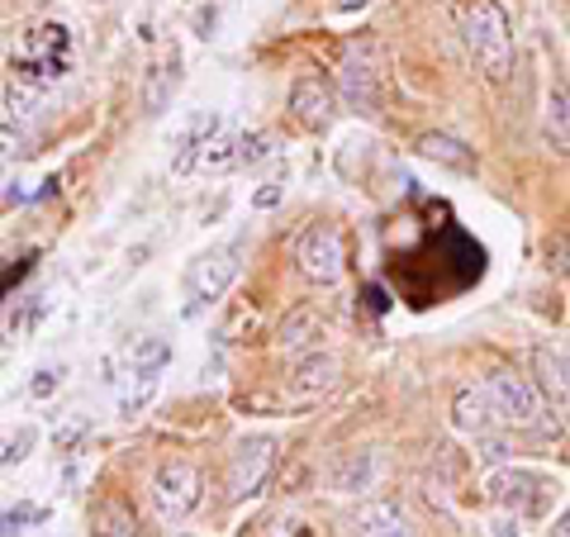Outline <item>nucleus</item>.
<instances>
[{"label":"nucleus","instance_id":"nucleus-7","mask_svg":"<svg viewBox=\"0 0 570 537\" xmlns=\"http://www.w3.org/2000/svg\"><path fill=\"white\" fill-rule=\"evenodd\" d=\"M272 461H276V438H243L234 447V457H228V499L234 505H243V499H253L262 486H266V476H272Z\"/></svg>","mask_w":570,"mask_h":537},{"label":"nucleus","instance_id":"nucleus-6","mask_svg":"<svg viewBox=\"0 0 570 537\" xmlns=\"http://www.w3.org/2000/svg\"><path fill=\"white\" fill-rule=\"evenodd\" d=\"M485 390H490L504 428H538L542 423V400L547 396L538 390V381H528V375H519V371H494L485 381Z\"/></svg>","mask_w":570,"mask_h":537},{"label":"nucleus","instance_id":"nucleus-15","mask_svg":"<svg viewBox=\"0 0 570 537\" xmlns=\"http://www.w3.org/2000/svg\"><path fill=\"white\" fill-rule=\"evenodd\" d=\"M419 153L428 157V163H442V167H452V172H475V153L461 138H452V134H423L419 138Z\"/></svg>","mask_w":570,"mask_h":537},{"label":"nucleus","instance_id":"nucleus-33","mask_svg":"<svg viewBox=\"0 0 570 537\" xmlns=\"http://www.w3.org/2000/svg\"><path fill=\"white\" fill-rule=\"evenodd\" d=\"M52 375H58V371H39V381H33V396H48V390H52Z\"/></svg>","mask_w":570,"mask_h":537},{"label":"nucleus","instance_id":"nucleus-9","mask_svg":"<svg viewBox=\"0 0 570 537\" xmlns=\"http://www.w3.org/2000/svg\"><path fill=\"white\" fill-rule=\"evenodd\" d=\"M452 423L461 428V433H475V438H490L494 428H504V419H499V409H494V400H490L485 385L456 390V400H452Z\"/></svg>","mask_w":570,"mask_h":537},{"label":"nucleus","instance_id":"nucleus-11","mask_svg":"<svg viewBox=\"0 0 570 537\" xmlns=\"http://www.w3.org/2000/svg\"><path fill=\"white\" fill-rule=\"evenodd\" d=\"M343 96L356 115H381V77H376V67L366 58H356V52L343 62Z\"/></svg>","mask_w":570,"mask_h":537},{"label":"nucleus","instance_id":"nucleus-31","mask_svg":"<svg viewBox=\"0 0 570 537\" xmlns=\"http://www.w3.org/2000/svg\"><path fill=\"white\" fill-rule=\"evenodd\" d=\"M366 6H371V0H333L337 14H356V10H366Z\"/></svg>","mask_w":570,"mask_h":537},{"label":"nucleus","instance_id":"nucleus-13","mask_svg":"<svg viewBox=\"0 0 570 537\" xmlns=\"http://www.w3.org/2000/svg\"><path fill=\"white\" fill-rule=\"evenodd\" d=\"M532 371H538V390L551 404H570V352L566 348H538L532 352Z\"/></svg>","mask_w":570,"mask_h":537},{"label":"nucleus","instance_id":"nucleus-22","mask_svg":"<svg viewBox=\"0 0 570 537\" xmlns=\"http://www.w3.org/2000/svg\"><path fill=\"white\" fill-rule=\"evenodd\" d=\"M6 110H10V119H33V115H39L43 110V91H39V86H29V81H20V77H14V86H10V91H6Z\"/></svg>","mask_w":570,"mask_h":537},{"label":"nucleus","instance_id":"nucleus-12","mask_svg":"<svg viewBox=\"0 0 570 537\" xmlns=\"http://www.w3.org/2000/svg\"><path fill=\"white\" fill-rule=\"evenodd\" d=\"M176 81H181V52H167L163 62H153L148 67V77H142V115L148 119H157L171 105V96H176Z\"/></svg>","mask_w":570,"mask_h":537},{"label":"nucleus","instance_id":"nucleus-4","mask_svg":"<svg viewBox=\"0 0 570 537\" xmlns=\"http://www.w3.org/2000/svg\"><path fill=\"white\" fill-rule=\"evenodd\" d=\"M71 67V29L67 25H39L24 39V48L14 52V77L39 86V91H48L52 81H62Z\"/></svg>","mask_w":570,"mask_h":537},{"label":"nucleus","instance_id":"nucleus-20","mask_svg":"<svg viewBox=\"0 0 570 537\" xmlns=\"http://www.w3.org/2000/svg\"><path fill=\"white\" fill-rule=\"evenodd\" d=\"M547 138L561 143V148H570V86L566 81L547 100Z\"/></svg>","mask_w":570,"mask_h":537},{"label":"nucleus","instance_id":"nucleus-28","mask_svg":"<svg viewBox=\"0 0 570 537\" xmlns=\"http://www.w3.org/2000/svg\"><path fill=\"white\" fill-rule=\"evenodd\" d=\"M43 518H48V509H39V505H20V509L0 514V533H24V528H33V524H43Z\"/></svg>","mask_w":570,"mask_h":537},{"label":"nucleus","instance_id":"nucleus-29","mask_svg":"<svg viewBox=\"0 0 570 537\" xmlns=\"http://www.w3.org/2000/svg\"><path fill=\"white\" fill-rule=\"evenodd\" d=\"M547 262H551V272L570 276V224L561 228V234H551V243H547Z\"/></svg>","mask_w":570,"mask_h":537},{"label":"nucleus","instance_id":"nucleus-14","mask_svg":"<svg viewBox=\"0 0 570 537\" xmlns=\"http://www.w3.org/2000/svg\"><path fill=\"white\" fill-rule=\"evenodd\" d=\"M371 480H376V457L362 452V447H352V452L333 457L328 486H333L337 495H362V490H371Z\"/></svg>","mask_w":570,"mask_h":537},{"label":"nucleus","instance_id":"nucleus-1","mask_svg":"<svg viewBox=\"0 0 570 537\" xmlns=\"http://www.w3.org/2000/svg\"><path fill=\"white\" fill-rule=\"evenodd\" d=\"M461 29H466V48H471L475 67L485 71L490 81H509V71H513V25H509L504 6H499V0H471Z\"/></svg>","mask_w":570,"mask_h":537},{"label":"nucleus","instance_id":"nucleus-2","mask_svg":"<svg viewBox=\"0 0 570 537\" xmlns=\"http://www.w3.org/2000/svg\"><path fill=\"white\" fill-rule=\"evenodd\" d=\"M485 495L519 518H547L557 509L561 486H557V476H542V471H528V467H499L485 476Z\"/></svg>","mask_w":570,"mask_h":537},{"label":"nucleus","instance_id":"nucleus-34","mask_svg":"<svg viewBox=\"0 0 570 537\" xmlns=\"http://www.w3.org/2000/svg\"><path fill=\"white\" fill-rule=\"evenodd\" d=\"M551 533H557V537H570V509L557 518V524H551Z\"/></svg>","mask_w":570,"mask_h":537},{"label":"nucleus","instance_id":"nucleus-16","mask_svg":"<svg viewBox=\"0 0 570 537\" xmlns=\"http://www.w3.org/2000/svg\"><path fill=\"white\" fill-rule=\"evenodd\" d=\"M333 381H337V357H328V352H309L305 362L291 371V385L305 390V396H318V390H328Z\"/></svg>","mask_w":570,"mask_h":537},{"label":"nucleus","instance_id":"nucleus-18","mask_svg":"<svg viewBox=\"0 0 570 537\" xmlns=\"http://www.w3.org/2000/svg\"><path fill=\"white\" fill-rule=\"evenodd\" d=\"M356 533H409V518L395 499H381V505H366L362 514L352 518Z\"/></svg>","mask_w":570,"mask_h":537},{"label":"nucleus","instance_id":"nucleus-3","mask_svg":"<svg viewBox=\"0 0 570 537\" xmlns=\"http://www.w3.org/2000/svg\"><path fill=\"white\" fill-rule=\"evenodd\" d=\"M243 253H247V234L228 238V243H219V247H209V253H200V257L190 262V272H186V314L209 310V304L238 281Z\"/></svg>","mask_w":570,"mask_h":537},{"label":"nucleus","instance_id":"nucleus-30","mask_svg":"<svg viewBox=\"0 0 570 537\" xmlns=\"http://www.w3.org/2000/svg\"><path fill=\"white\" fill-rule=\"evenodd\" d=\"M281 195H285V186L272 182V186H262V191L253 195V205H257V209H272V205H281Z\"/></svg>","mask_w":570,"mask_h":537},{"label":"nucleus","instance_id":"nucleus-23","mask_svg":"<svg viewBox=\"0 0 570 537\" xmlns=\"http://www.w3.org/2000/svg\"><path fill=\"white\" fill-rule=\"evenodd\" d=\"M129 362H134V371H163L171 362V348L163 343V338H138V343L129 348Z\"/></svg>","mask_w":570,"mask_h":537},{"label":"nucleus","instance_id":"nucleus-26","mask_svg":"<svg viewBox=\"0 0 570 537\" xmlns=\"http://www.w3.org/2000/svg\"><path fill=\"white\" fill-rule=\"evenodd\" d=\"M0 153H6V157H20V163H24V157H33L39 148H33V134H29V129H14V119H10L6 129H0Z\"/></svg>","mask_w":570,"mask_h":537},{"label":"nucleus","instance_id":"nucleus-35","mask_svg":"<svg viewBox=\"0 0 570 537\" xmlns=\"http://www.w3.org/2000/svg\"><path fill=\"white\" fill-rule=\"evenodd\" d=\"M33 6H43V0H33Z\"/></svg>","mask_w":570,"mask_h":537},{"label":"nucleus","instance_id":"nucleus-17","mask_svg":"<svg viewBox=\"0 0 570 537\" xmlns=\"http://www.w3.org/2000/svg\"><path fill=\"white\" fill-rule=\"evenodd\" d=\"M318 333H324V324H318V310H295V314L281 319L276 343H281L285 352H299V348H309Z\"/></svg>","mask_w":570,"mask_h":537},{"label":"nucleus","instance_id":"nucleus-5","mask_svg":"<svg viewBox=\"0 0 570 537\" xmlns=\"http://www.w3.org/2000/svg\"><path fill=\"white\" fill-rule=\"evenodd\" d=\"M200 490H205V480L200 471L190 467V461H171V467L157 471L153 480V509L163 524H186V518L200 509Z\"/></svg>","mask_w":570,"mask_h":537},{"label":"nucleus","instance_id":"nucleus-10","mask_svg":"<svg viewBox=\"0 0 570 537\" xmlns=\"http://www.w3.org/2000/svg\"><path fill=\"white\" fill-rule=\"evenodd\" d=\"M291 115L305 124V129H328L333 115H337V100L318 77H299L291 86Z\"/></svg>","mask_w":570,"mask_h":537},{"label":"nucleus","instance_id":"nucleus-27","mask_svg":"<svg viewBox=\"0 0 570 537\" xmlns=\"http://www.w3.org/2000/svg\"><path fill=\"white\" fill-rule=\"evenodd\" d=\"M276 148H272V134H243L238 138V163L243 167H257V163H266Z\"/></svg>","mask_w":570,"mask_h":537},{"label":"nucleus","instance_id":"nucleus-24","mask_svg":"<svg viewBox=\"0 0 570 537\" xmlns=\"http://www.w3.org/2000/svg\"><path fill=\"white\" fill-rule=\"evenodd\" d=\"M33 442H39V433H33V428H14V433L0 438V471L14 467V461H24Z\"/></svg>","mask_w":570,"mask_h":537},{"label":"nucleus","instance_id":"nucleus-8","mask_svg":"<svg viewBox=\"0 0 570 537\" xmlns=\"http://www.w3.org/2000/svg\"><path fill=\"white\" fill-rule=\"evenodd\" d=\"M295 262H299V272H305V281L333 285L337 276H343V238H337V228L333 224L305 228V238H299V247H295Z\"/></svg>","mask_w":570,"mask_h":537},{"label":"nucleus","instance_id":"nucleus-32","mask_svg":"<svg viewBox=\"0 0 570 537\" xmlns=\"http://www.w3.org/2000/svg\"><path fill=\"white\" fill-rule=\"evenodd\" d=\"M214 20H219V10H200V20H195V25H200V39H209V29H214Z\"/></svg>","mask_w":570,"mask_h":537},{"label":"nucleus","instance_id":"nucleus-21","mask_svg":"<svg viewBox=\"0 0 570 537\" xmlns=\"http://www.w3.org/2000/svg\"><path fill=\"white\" fill-rule=\"evenodd\" d=\"M195 163H200L205 172H224V167H234L238 163V143L228 138V134H209L200 143V153H195Z\"/></svg>","mask_w":570,"mask_h":537},{"label":"nucleus","instance_id":"nucleus-19","mask_svg":"<svg viewBox=\"0 0 570 537\" xmlns=\"http://www.w3.org/2000/svg\"><path fill=\"white\" fill-rule=\"evenodd\" d=\"M153 400H157V371H134V385L119 396V414L124 419H138Z\"/></svg>","mask_w":570,"mask_h":537},{"label":"nucleus","instance_id":"nucleus-25","mask_svg":"<svg viewBox=\"0 0 570 537\" xmlns=\"http://www.w3.org/2000/svg\"><path fill=\"white\" fill-rule=\"evenodd\" d=\"M134 514L119 505V499H110V505H100L96 509V533H134Z\"/></svg>","mask_w":570,"mask_h":537}]
</instances>
